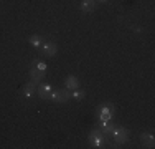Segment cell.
<instances>
[{
	"label": "cell",
	"instance_id": "5b68a950",
	"mask_svg": "<svg viewBox=\"0 0 155 149\" xmlns=\"http://www.w3.org/2000/svg\"><path fill=\"white\" fill-rule=\"evenodd\" d=\"M51 91H53V88H51L48 83H38V86H36V95H38L41 99H50Z\"/></svg>",
	"mask_w": 155,
	"mask_h": 149
},
{
	"label": "cell",
	"instance_id": "ba28073f",
	"mask_svg": "<svg viewBox=\"0 0 155 149\" xmlns=\"http://www.w3.org/2000/svg\"><path fill=\"white\" fill-rule=\"evenodd\" d=\"M96 7H97L96 0H81V3H79V10L84 13L93 12V10H96Z\"/></svg>",
	"mask_w": 155,
	"mask_h": 149
},
{
	"label": "cell",
	"instance_id": "3957f363",
	"mask_svg": "<svg viewBox=\"0 0 155 149\" xmlns=\"http://www.w3.org/2000/svg\"><path fill=\"white\" fill-rule=\"evenodd\" d=\"M114 136V141H116L117 144H125L129 141V136H130V134H129V129L127 128H122V126H119V128H114V131L110 133Z\"/></svg>",
	"mask_w": 155,
	"mask_h": 149
},
{
	"label": "cell",
	"instance_id": "6da1fadb",
	"mask_svg": "<svg viewBox=\"0 0 155 149\" xmlns=\"http://www.w3.org/2000/svg\"><path fill=\"white\" fill-rule=\"evenodd\" d=\"M68 99H71V91L69 89H54V91H51L50 95V101L56 103V104H63L66 103Z\"/></svg>",
	"mask_w": 155,
	"mask_h": 149
},
{
	"label": "cell",
	"instance_id": "8992f818",
	"mask_svg": "<svg viewBox=\"0 0 155 149\" xmlns=\"http://www.w3.org/2000/svg\"><path fill=\"white\" fill-rule=\"evenodd\" d=\"M41 51H43V55L45 57H54L56 55V51H58V47H56V43H53V42H46V43H43L41 45Z\"/></svg>",
	"mask_w": 155,
	"mask_h": 149
},
{
	"label": "cell",
	"instance_id": "9a60e30c",
	"mask_svg": "<svg viewBox=\"0 0 155 149\" xmlns=\"http://www.w3.org/2000/svg\"><path fill=\"white\" fill-rule=\"evenodd\" d=\"M33 66L38 68L40 71H46V63L45 61H38V60H36V61H33Z\"/></svg>",
	"mask_w": 155,
	"mask_h": 149
},
{
	"label": "cell",
	"instance_id": "2e32d148",
	"mask_svg": "<svg viewBox=\"0 0 155 149\" xmlns=\"http://www.w3.org/2000/svg\"><path fill=\"white\" fill-rule=\"evenodd\" d=\"M107 0H96V3H106Z\"/></svg>",
	"mask_w": 155,
	"mask_h": 149
},
{
	"label": "cell",
	"instance_id": "8fae6325",
	"mask_svg": "<svg viewBox=\"0 0 155 149\" xmlns=\"http://www.w3.org/2000/svg\"><path fill=\"white\" fill-rule=\"evenodd\" d=\"M30 78H31V81H35V83L38 85V83H41V80L45 78V71H40L38 68L31 66L30 68Z\"/></svg>",
	"mask_w": 155,
	"mask_h": 149
},
{
	"label": "cell",
	"instance_id": "5bb4252c",
	"mask_svg": "<svg viewBox=\"0 0 155 149\" xmlns=\"http://www.w3.org/2000/svg\"><path fill=\"white\" fill-rule=\"evenodd\" d=\"M71 98H74V99H84L86 98V91L84 89H73L71 91Z\"/></svg>",
	"mask_w": 155,
	"mask_h": 149
},
{
	"label": "cell",
	"instance_id": "7a4b0ae2",
	"mask_svg": "<svg viewBox=\"0 0 155 149\" xmlns=\"http://www.w3.org/2000/svg\"><path fill=\"white\" fill-rule=\"evenodd\" d=\"M87 139H89V144H91V146L96 147V149L102 147V146H104V143H106V136H104V134H102L101 131H97V129L91 131Z\"/></svg>",
	"mask_w": 155,
	"mask_h": 149
},
{
	"label": "cell",
	"instance_id": "30bf717a",
	"mask_svg": "<svg viewBox=\"0 0 155 149\" xmlns=\"http://www.w3.org/2000/svg\"><path fill=\"white\" fill-rule=\"evenodd\" d=\"M36 86H38V85H36L35 81H28V83L23 86V96L25 98H31V96L36 93Z\"/></svg>",
	"mask_w": 155,
	"mask_h": 149
},
{
	"label": "cell",
	"instance_id": "4fadbf2b",
	"mask_svg": "<svg viewBox=\"0 0 155 149\" xmlns=\"http://www.w3.org/2000/svg\"><path fill=\"white\" fill-rule=\"evenodd\" d=\"M28 42H30V45H31V47H35V48H40L43 43H45L41 35H31L30 38H28Z\"/></svg>",
	"mask_w": 155,
	"mask_h": 149
},
{
	"label": "cell",
	"instance_id": "7c38bea8",
	"mask_svg": "<svg viewBox=\"0 0 155 149\" xmlns=\"http://www.w3.org/2000/svg\"><path fill=\"white\" fill-rule=\"evenodd\" d=\"M99 128H101L99 131H101L102 134H110V133L114 131V128H116V126H114L110 121H101V123H99Z\"/></svg>",
	"mask_w": 155,
	"mask_h": 149
},
{
	"label": "cell",
	"instance_id": "277c9868",
	"mask_svg": "<svg viewBox=\"0 0 155 149\" xmlns=\"http://www.w3.org/2000/svg\"><path fill=\"white\" fill-rule=\"evenodd\" d=\"M112 114H114V106L110 103L102 104L101 109H99V119H101V121H110V119H112Z\"/></svg>",
	"mask_w": 155,
	"mask_h": 149
},
{
	"label": "cell",
	"instance_id": "52a82bcc",
	"mask_svg": "<svg viewBox=\"0 0 155 149\" xmlns=\"http://www.w3.org/2000/svg\"><path fill=\"white\" fill-rule=\"evenodd\" d=\"M64 88L69 89V91L78 89V88H79V78L74 76V74H69V76H66V80H64Z\"/></svg>",
	"mask_w": 155,
	"mask_h": 149
},
{
	"label": "cell",
	"instance_id": "9c48e42d",
	"mask_svg": "<svg viewBox=\"0 0 155 149\" xmlns=\"http://www.w3.org/2000/svg\"><path fill=\"white\" fill-rule=\"evenodd\" d=\"M140 141L145 147H153L155 146V137L152 133H142L140 134Z\"/></svg>",
	"mask_w": 155,
	"mask_h": 149
}]
</instances>
